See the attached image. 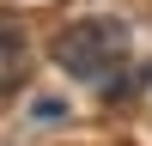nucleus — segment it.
<instances>
[{"mask_svg":"<svg viewBox=\"0 0 152 146\" xmlns=\"http://www.w3.org/2000/svg\"><path fill=\"white\" fill-rule=\"evenodd\" d=\"M128 24H116V18H79V24H67V31L55 36V67L61 73H73V79H85V85H97V91H110V79H116L122 67H128Z\"/></svg>","mask_w":152,"mask_h":146,"instance_id":"obj_1","label":"nucleus"},{"mask_svg":"<svg viewBox=\"0 0 152 146\" xmlns=\"http://www.w3.org/2000/svg\"><path fill=\"white\" fill-rule=\"evenodd\" d=\"M24 61H31V43H24V24L18 18H0V91L24 79Z\"/></svg>","mask_w":152,"mask_h":146,"instance_id":"obj_2","label":"nucleus"}]
</instances>
